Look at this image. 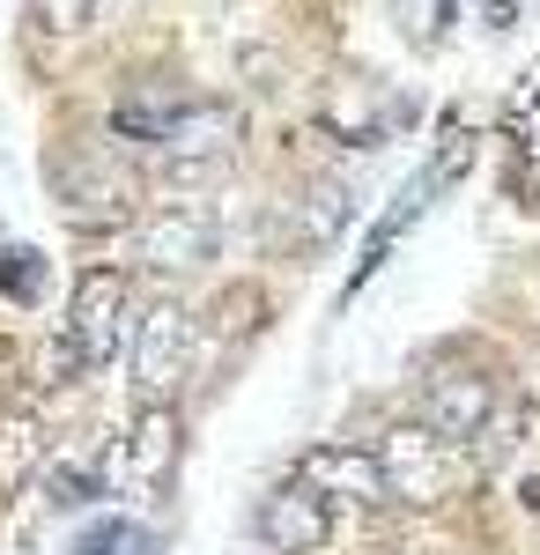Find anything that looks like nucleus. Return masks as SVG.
Listing matches in <instances>:
<instances>
[{
	"label": "nucleus",
	"mask_w": 540,
	"mask_h": 555,
	"mask_svg": "<svg viewBox=\"0 0 540 555\" xmlns=\"http://www.w3.org/2000/svg\"><path fill=\"white\" fill-rule=\"evenodd\" d=\"M52 193H60V215L75 230H112L133 215V178L126 164L104 149V141H75L52 156Z\"/></svg>",
	"instance_id": "obj_1"
},
{
	"label": "nucleus",
	"mask_w": 540,
	"mask_h": 555,
	"mask_svg": "<svg viewBox=\"0 0 540 555\" xmlns=\"http://www.w3.org/2000/svg\"><path fill=\"white\" fill-rule=\"evenodd\" d=\"M377 467H385V489H393V504H445V489H452V444L437 437L429 423H400L385 429L371 444Z\"/></svg>",
	"instance_id": "obj_2"
},
{
	"label": "nucleus",
	"mask_w": 540,
	"mask_h": 555,
	"mask_svg": "<svg viewBox=\"0 0 540 555\" xmlns=\"http://www.w3.org/2000/svg\"><path fill=\"white\" fill-rule=\"evenodd\" d=\"M126 311H133V289H126L119 267H89L75 282V304H67V348L82 356V371H104L119 356V334H126Z\"/></svg>",
	"instance_id": "obj_3"
},
{
	"label": "nucleus",
	"mask_w": 540,
	"mask_h": 555,
	"mask_svg": "<svg viewBox=\"0 0 540 555\" xmlns=\"http://www.w3.org/2000/svg\"><path fill=\"white\" fill-rule=\"evenodd\" d=\"M237 133H245V119L230 112V104H208V96H193L185 112H178V127L164 133V171L170 178H215L230 156H237Z\"/></svg>",
	"instance_id": "obj_4"
},
{
	"label": "nucleus",
	"mask_w": 540,
	"mask_h": 555,
	"mask_svg": "<svg viewBox=\"0 0 540 555\" xmlns=\"http://www.w3.org/2000/svg\"><path fill=\"white\" fill-rule=\"evenodd\" d=\"M215 208L208 201H164L156 215H141V267L156 274H193L215 259Z\"/></svg>",
	"instance_id": "obj_5"
},
{
	"label": "nucleus",
	"mask_w": 540,
	"mask_h": 555,
	"mask_svg": "<svg viewBox=\"0 0 540 555\" xmlns=\"http://www.w3.org/2000/svg\"><path fill=\"white\" fill-rule=\"evenodd\" d=\"M178 444H185L178 408L141 400V415H133V429H126V444H119V481L141 496V504H156V496L170 489V474H178Z\"/></svg>",
	"instance_id": "obj_6"
},
{
	"label": "nucleus",
	"mask_w": 540,
	"mask_h": 555,
	"mask_svg": "<svg viewBox=\"0 0 540 555\" xmlns=\"http://www.w3.org/2000/svg\"><path fill=\"white\" fill-rule=\"evenodd\" d=\"M185 356H193V311L185 304H149L133 319V385H141V400H164L170 385L185 378Z\"/></svg>",
	"instance_id": "obj_7"
},
{
	"label": "nucleus",
	"mask_w": 540,
	"mask_h": 555,
	"mask_svg": "<svg viewBox=\"0 0 540 555\" xmlns=\"http://www.w3.org/2000/svg\"><path fill=\"white\" fill-rule=\"evenodd\" d=\"M252 526H259V541H267L274 555H319V548H326V533H333V504L311 489V481H296V474H290L282 489L259 496V518H252Z\"/></svg>",
	"instance_id": "obj_8"
},
{
	"label": "nucleus",
	"mask_w": 540,
	"mask_h": 555,
	"mask_svg": "<svg viewBox=\"0 0 540 555\" xmlns=\"http://www.w3.org/2000/svg\"><path fill=\"white\" fill-rule=\"evenodd\" d=\"M422 423L437 429L445 444H474L481 429L497 423V378H481V371H429Z\"/></svg>",
	"instance_id": "obj_9"
},
{
	"label": "nucleus",
	"mask_w": 540,
	"mask_h": 555,
	"mask_svg": "<svg viewBox=\"0 0 540 555\" xmlns=\"http://www.w3.org/2000/svg\"><path fill=\"white\" fill-rule=\"evenodd\" d=\"M296 481H311L326 504H393L377 452H356V444H311L296 460Z\"/></svg>",
	"instance_id": "obj_10"
},
{
	"label": "nucleus",
	"mask_w": 540,
	"mask_h": 555,
	"mask_svg": "<svg viewBox=\"0 0 540 555\" xmlns=\"http://www.w3.org/2000/svg\"><path fill=\"white\" fill-rule=\"evenodd\" d=\"M429 201H437V193L422 185V171L408 178L400 193H393V208H385V215L371 222V237H363V253H356V274H348V304H356V289L371 282L377 267H385V253H393V245L408 237V222H422V215H429Z\"/></svg>",
	"instance_id": "obj_11"
},
{
	"label": "nucleus",
	"mask_w": 540,
	"mask_h": 555,
	"mask_svg": "<svg viewBox=\"0 0 540 555\" xmlns=\"http://www.w3.org/2000/svg\"><path fill=\"white\" fill-rule=\"evenodd\" d=\"M356 215V201H348V178H319L304 201L290 208V222H282V237H290L296 253H326L333 237H340V222Z\"/></svg>",
	"instance_id": "obj_12"
},
{
	"label": "nucleus",
	"mask_w": 540,
	"mask_h": 555,
	"mask_svg": "<svg viewBox=\"0 0 540 555\" xmlns=\"http://www.w3.org/2000/svg\"><path fill=\"white\" fill-rule=\"evenodd\" d=\"M185 104H193V96H178V89H164V82H141L133 96H119L112 133H119V141H141V149H164V133L178 127Z\"/></svg>",
	"instance_id": "obj_13"
},
{
	"label": "nucleus",
	"mask_w": 540,
	"mask_h": 555,
	"mask_svg": "<svg viewBox=\"0 0 540 555\" xmlns=\"http://www.w3.org/2000/svg\"><path fill=\"white\" fill-rule=\"evenodd\" d=\"M38 460H44V437L30 423V408H8L0 415V489H23L38 474Z\"/></svg>",
	"instance_id": "obj_14"
},
{
	"label": "nucleus",
	"mask_w": 540,
	"mask_h": 555,
	"mask_svg": "<svg viewBox=\"0 0 540 555\" xmlns=\"http://www.w3.org/2000/svg\"><path fill=\"white\" fill-rule=\"evenodd\" d=\"M75 555H164V541L141 518H97L82 541H75Z\"/></svg>",
	"instance_id": "obj_15"
},
{
	"label": "nucleus",
	"mask_w": 540,
	"mask_h": 555,
	"mask_svg": "<svg viewBox=\"0 0 540 555\" xmlns=\"http://www.w3.org/2000/svg\"><path fill=\"white\" fill-rule=\"evenodd\" d=\"M466 164H474V133L452 119V127H445V141H437V156L422 164V185H429V193H452L459 178H466Z\"/></svg>",
	"instance_id": "obj_16"
},
{
	"label": "nucleus",
	"mask_w": 540,
	"mask_h": 555,
	"mask_svg": "<svg viewBox=\"0 0 540 555\" xmlns=\"http://www.w3.org/2000/svg\"><path fill=\"white\" fill-rule=\"evenodd\" d=\"M0 297L8 304H38L44 297V253L8 245V253H0Z\"/></svg>",
	"instance_id": "obj_17"
},
{
	"label": "nucleus",
	"mask_w": 540,
	"mask_h": 555,
	"mask_svg": "<svg viewBox=\"0 0 540 555\" xmlns=\"http://www.w3.org/2000/svg\"><path fill=\"white\" fill-rule=\"evenodd\" d=\"M44 489H52V504L82 512V504H97V496H104V474H97V467H75V460H52V467H44Z\"/></svg>",
	"instance_id": "obj_18"
},
{
	"label": "nucleus",
	"mask_w": 540,
	"mask_h": 555,
	"mask_svg": "<svg viewBox=\"0 0 540 555\" xmlns=\"http://www.w3.org/2000/svg\"><path fill=\"white\" fill-rule=\"evenodd\" d=\"M30 8H38L44 30H82V23L97 15V8H104V0H30Z\"/></svg>",
	"instance_id": "obj_19"
},
{
	"label": "nucleus",
	"mask_w": 540,
	"mask_h": 555,
	"mask_svg": "<svg viewBox=\"0 0 540 555\" xmlns=\"http://www.w3.org/2000/svg\"><path fill=\"white\" fill-rule=\"evenodd\" d=\"M526 512H540V474H526V496H518Z\"/></svg>",
	"instance_id": "obj_20"
}]
</instances>
